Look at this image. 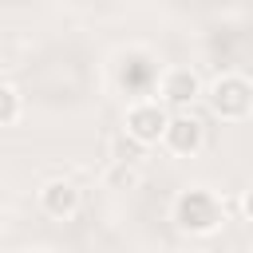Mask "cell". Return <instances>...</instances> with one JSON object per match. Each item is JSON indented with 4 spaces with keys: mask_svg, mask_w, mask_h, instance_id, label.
Returning a JSON list of instances; mask_svg holds the SVG:
<instances>
[{
    "mask_svg": "<svg viewBox=\"0 0 253 253\" xmlns=\"http://www.w3.org/2000/svg\"><path fill=\"white\" fill-rule=\"evenodd\" d=\"M174 221L186 233H213L225 221V210H221V202L210 190H186L174 202Z\"/></svg>",
    "mask_w": 253,
    "mask_h": 253,
    "instance_id": "1",
    "label": "cell"
},
{
    "mask_svg": "<svg viewBox=\"0 0 253 253\" xmlns=\"http://www.w3.org/2000/svg\"><path fill=\"white\" fill-rule=\"evenodd\" d=\"M210 103L221 119H245L253 111V83L241 75H221L210 87Z\"/></svg>",
    "mask_w": 253,
    "mask_h": 253,
    "instance_id": "2",
    "label": "cell"
},
{
    "mask_svg": "<svg viewBox=\"0 0 253 253\" xmlns=\"http://www.w3.org/2000/svg\"><path fill=\"white\" fill-rule=\"evenodd\" d=\"M166 126H170V119H166V111H162L158 103H138V107H130V115H126V134L138 138L142 146L162 142Z\"/></svg>",
    "mask_w": 253,
    "mask_h": 253,
    "instance_id": "3",
    "label": "cell"
},
{
    "mask_svg": "<svg viewBox=\"0 0 253 253\" xmlns=\"http://www.w3.org/2000/svg\"><path fill=\"white\" fill-rule=\"evenodd\" d=\"M158 91H162V99H166L170 107H186V103H194V99H198L202 83H198V75H194L190 67H170V71L162 75Z\"/></svg>",
    "mask_w": 253,
    "mask_h": 253,
    "instance_id": "4",
    "label": "cell"
},
{
    "mask_svg": "<svg viewBox=\"0 0 253 253\" xmlns=\"http://www.w3.org/2000/svg\"><path fill=\"white\" fill-rule=\"evenodd\" d=\"M202 123L198 119H190V115H178V119H170V126H166V134H162V142H166V150L170 154H194L198 146H202Z\"/></svg>",
    "mask_w": 253,
    "mask_h": 253,
    "instance_id": "5",
    "label": "cell"
},
{
    "mask_svg": "<svg viewBox=\"0 0 253 253\" xmlns=\"http://www.w3.org/2000/svg\"><path fill=\"white\" fill-rule=\"evenodd\" d=\"M40 202H43V210H47L51 217H71V213L79 210V190H75L71 182L55 178V182H47V186H43Z\"/></svg>",
    "mask_w": 253,
    "mask_h": 253,
    "instance_id": "6",
    "label": "cell"
},
{
    "mask_svg": "<svg viewBox=\"0 0 253 253\" xmlns=\"http://www.w3.org/2000/svg\"><path fill=\"white\" fill-rule=\"evenodd\" d=\"M146 79H150V63H146V59H130L126 71H123V83H126L130 91H142Z\"/></svg>",
    "mask_w": 253,
    "mask_h": 253,
    "instance_id": "7",
    "label": "cell"
},
{
    "mask_svg": "<svg viewBox=\"0 0 253 253\" xmlns=\"http://www.w3.org/2000/svg\"><path fill=\"white\" fill-rule=\"evenodd\" d=\"M138 158H142V142H138V138H130V134H126V138H119V142H115V162H123V166H126V162H138Z\"/></svg>",
    "mask_w": 253,
    "mask_h": 253,
    "instance_id": "8",
    "label": "cell"
},
{
    "mask_svg": "<svg viewBox=\"0 0 253 253\" xmlns=\"http://www.w3.org/2000/svg\"><path fill=\"white\" fill-rule=\"evenodd\" d=\"M16 115H20V95H16L12 87H4V83H0V126H4V123H12Z\"/></svg>",
    "mask_w": 253,
    "mask_h": 253,
    "instance_id": "9",
    "label": "cell"
},
{
    "mask_svg": "<svg viewBox=\"0 0 253 253\" xmlns=\"http://www.w3.org/2000/svg\"><path fill=\"white\" fill-rule=\"evenodd\" d=\"M241 210H245V217L253 221V190H245V198H241Z\"/></svg>",
    "mask_w": 253,
    "mask_h": 253,
    "instance_id": "10",
    "label": "cell"
}]
</instances>
